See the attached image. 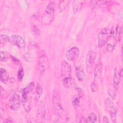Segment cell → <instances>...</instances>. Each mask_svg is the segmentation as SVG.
I'll list each match as a JSON object with an SVG mask.
<instances>
[{"instance_id": "cb8c5ba5", "label": "cell", "mask_w": 123, "mask_h": 123, "mask_svg": "<svg viewBox=\"0 0 123 123\" xmlns=\"http://www.w3.org/2000/svg\"><path fill=\"white\" fill-rule=\"evenodd\" d=\"M10 37L6 35H1L0 37L1 44H5L10 42Z\"/></svg>"}, {"instance_id": "e0dca14e", "label": "cell", "mask_w": 123, "mask_h": 123, "mask_svg": "<svg viewBox=\"0 0 123 123\" xmlns=\"http://www.w3.org/2000/svg\"><path fill=\"white\" fill-rule=\"evenodd\" d=\"M82 97L80 96L77 95L74 96L72 99V102L73 105L75 108H78L80 106L81 104V98Z\"/></svg>"}, {"instance_id": "ac0fdd59", "label": "cell", "mask_w": 123, "mask_h": 123, "mask_svg": "<svg viewBox=\"0 0 123 123\" xmlns=\"http://www.w3.org/2000/svg\"><path fill=\"white\" fill-rule=\"evenodd\" d=\"M97 120L98 117L97 115L94 112H91L86 118L85 122L88 123H96L97 121Z\"/></svg>"}, {"instance_id": "1f68e13d", "label": "cell", "mask_w": 123, "mask_h": 123, "mask_svg": "<svg viewBox=\"0 0 123 123\" xmlns=\"http://www.w3.org/2000/svg\"><path fill=\"white\" fill-rule=\"evenodd\" d=\"M103 123H109L110 121L108 119V118L107 117H104L103 118V121H102Z\"/></svg>"}, {"instance_id": "44dd1931", "label": "cell", "mask_w": 123, "mask_h": 123, "mask_svg": "<svg viewBox=\"0 0 123 123\" xmlns=\"http://www.w3.org/2000/svg\"><path fill=\"white\" fill-rule=\"evenodd\" d=\"M69 1V0H60L59 3V10L61 12H63L66 9Z\"/></svg>"}, {"instance_id": "ffe728a7", "label": "cell", "mask_w": 123, "mask_h": 123, "mask_svg": "<svg viewBox=\"0 0 123 123\" xmlns=\"http://www.w3.org/2000/svg\"><path fill=\"white\" fill-rule=\"evenodd\" d=\"M109 1H99V0H91L90 3V6L92 9L96 8L98 6L106 4Z\"/></svg>"}, {"instance_id": "9a60e30c", "label": "cell", "mask_w": 123, "mask_h": 123, "mask_svg": "<svg viewBox=\"0 0 123 123\" xmlns=\"http://www.w3.org/2000/svg\"><path fill=\"white\" fill-rule=\"evenodd\" d=\"M0 80L3 83L6 84L9 80V75L7 72L3 68L0 69Z\"/></svg>"}, {"instance_id": "4dcf8cb0", "label": "cell", "mask_w": 123, "mask_h": 123, "mask_svg": "<svg viewBox=\"0 0 123 123\" xmlns=\"http://www.w3.org/2000/svg\"><path fill=\"white\" fill-rule=\"evenodd\" d=\"M13 121L10 118H6L3 121V123H12Z\"/></svg>"}, {"instance_id": "d6986e66", "label": "cell", "mask_w": 123, "mask_h": 123, "mask_svg": "<svg viewBox=\"0 0 123 123\" xmlns=\"http://www.w3.org/2000/svg\"><path fill=\"white\" fill-rule=\"evenodd\" d=\"M122 33V27L119 25H116L115 30L114 31L113 37L116 40H119Z\"/></svg>"}, {"instance_id": "f546056e", "label": "cell", "mask_w": 123, "mask_h": 123, "mask_svg": "<svg viewBox=\"0 0 123 123\" xmlns=\"http://www.w3.org/2000/svg\"><path fill=\"white\" fill-rule=\"evenodd\" d=\"M24 57H25V60L26 61H31V55L29 54V53H26L24 55Z\"/></svg>"}, {"instance_id": "52a82bcc", "label": "cell", "mask_w": 123, "mask_h": 123, "mask_svg": "<svg viewBox=\"0 0 123 123\" xmlns=\"http://www.w3.org/2000/svg\"><path fill=\"white\" fill-rule=\"evenodd\" d=\"M110 37V30L106 27L102 29L98 35V47L101 48L107 43Z\"/></svg>"}, {"instance_id": "3957f363", "label": "cell", "mask_w": 123, "mask_h": 123, "mask_svg": "<svg viewBox=\"0 0 123 123\" xmlns=\"http://www.w3.org/2000/svg\"><path fill=\"white\" fill-rule=\"evenodd\" d=\"M102 64L100 62H99L97 63L94 68V77L90 85L91 91L93 92L98 91L102 79Z\"/></svg>"}, {"instance_id": "7402d4cb", "label": "cell", "mask_w": 123, "mask_h": 123, "mask_svg": "<svg viewBox=\"0 0 123 123\" xmlns=\"http://www.w3.org/2000/svg\"><path fill=\"white\" fill-rule=\"evenodd\" d=\"M115 89L114 88L112 84L110 85V86L108 87V93L111 98L113 99L114 100L116 98V92H115Z\"/></svg>"}, {"instance_id": "7c38bea8", "label": "cell", "mask_w": 123, "mask_h": 123, "mask_svg": "<svg viewBox=\"0 0 123 123\" xmlns=\"http://www.w3.org/2000/svg\"><path fill=\"white\" fill-rule=\"evenodd\" d=\"M46 115V108L45 105L42 102H41L38 106L37 114V120L38 122H42L44 119Z\"/></svg>"}, {"instance_id": "277c9868", "label": "cell", "mask_w": 123, "mask_h": 123, "mask_svg": "<svg viewBox=\"0 0 123 123\" xmlns=\"http://www.w3.org/2000/svg\"><path fill=\"white\" fill-rule=\"evenodd\" d=\"M55 7V2L51 1L48 4L42 17V22L43 24L49 25L52 22L54 16Z\"/></svg>"}, {"instance_id": "4fadbf2b", "label": "cell", "mask_w": 123, "mask_h": 123, "mask_svg": "<svg viewBox=\"0 0 123 123\" xmlns=\"http://www.w3.org/2000/svg\"><path fill=\"white\" fill-rule=\"evenodd\" d=\"M75 75L79 82H82L84 81L86 74L84 70V68L82 65H79L75 67Z\"/></svg>"}, {"instance_id": "5bb4252c", "label": "cell", "mask_w": 123, "mask_h": 123, "mask_svg": "<svg viewBox=\"0 0 123 123\" xmlns=\"http://www.w3.org/2000/svg\"><path fill=\"white\" fill-rule=\"evenodd\" d=\"M122 77H121L119 71H117V69L115 68L114 70L113 73V86L115 89V90H117L119 88L121 78Z\"/></svg>"}, {"instance_id": "83f0119b", "label": "cell", "mask_w": 123, "mask_h": 123, "mask_svg": "<svg viewBox=\"0 0 123 123\" xmlns=\"http://www.w3.org/2000/svg\"><path fill=\"white\" fill-rule=\"evenodd\" d=\"M11 59H12L13 62L15 64H17V65H20V64H21V62H20V61L19 60H18L16 58H15V57H14L12 56H11Z\"/></svg>"}, {"instance_id": "5b68a950", "label": "cell", "mask_w": 123, "mask_h": 123, "mask_svg": "<svg viewBox=\"0 0 123 123\" xmlns=\"http://www.w3.org/2000/svg\"><path fill=\"white\" fill-rule=\"evenodd\" d=\"M48 67L49 62L47 55L44 51L42 50L39 55L37 65V69L39 74H42L48 69Z\"/></svg>"}, {"instance_id": "4316f807", "label": "cell", "mask_w": 123, "mask_h": 123, "mask_svg": "<svg viewBox=\"0 0 123 123\" xmlns=\"http://www.w3.org/2000/svg\"><path fill=\"white\" fill-rule=\"evenodd\" d=\"M115 45L113 44H111V43H109L107 44V47H106V49L107 50V51L108 52H112L114 48H115Z\"/></svg>"}, {"instance_id": "8fae6325", "label": "cell", "mask_w": 123, "mask_h": 123, "mask_svg": "<svg viewBox=\"0 0 123 123\" xmlns=\"http://www.w3.org/2000/svg\"><path fill=\"white\" fill-rule=\"evenodd\" d=\"M79 49L76 47L71 48L66 53V57L69 61H75L79 56Z\"/></svg>"}, {"instance_id": "603a6c76", "label": "cell", "mask_w": 123, "mask_h": 123, "mask_svg": "<svg viewBox=\"0 0 123 123\" xmlns=\"http://www.w3.org/2000/svg\"><path fill=\"white\" fill-rule=\"evenodd\" d=\"M43 89L41 85L39 83H37L35 89L36 98L38 99L42 93Z\"/></svg>"}, {"instance_id": "484cf974", "label": "cell", "mask_w": 123, "mask_h": 123, "mask_svg": "<svg viewBox=\"0 0 123 123\" xmlns=\"http://www.w3.org/2000/svg\"><path fill=\"white\" fill-rule=\"evenodd\" d=\"M8 59L7 55L3 51H0V60L2 62H6Z\"/></svg>"}, {"instance_id": "30bf717a", "label": "cell", "mask_w": 123, "mask_h": 123, "mask_svg": "<svg viewBox=\"0 0 123 123\" xmlns=\"http://www.w3.org/2000/svg\"><path fill=\"white\" fill-rule=\"evenodd\" d=\"M10 42L20 49L25 48V43L23 38L19 35H12L10 37Z\"/></svg>"}, {"instance_id": "9c48e42d", "label": "cell", "mask_w": 123, "mask_h": 123, "mask_svg": "<svg viewBox=\"0 0 123 123\" xmlns=\"http://www.w3.org/2000/svg\"><path fill=\"white\" fill-rule=\"evenodd\" d=\"M9 107L12 110L15 111L20 107V98L17 94H13L10 98L9 101Z\"/></svg>"}, {"instance_id": "f1b7e54d", "label": "cell", "mask_w": 123, "mask_h": 123, "mask_svg": "<svg viewBox=\"0 0 123 123\" xmlns=\"http://www.w3.org/2000/svg\"><path fill=\"white\" fill-rule=\"evenodd\" d=\"M76 90L77 91V95L80 96L81 97H83V95H84V92H83V90L81 88H79V87H77L76 88Z\"/></svg>"}, {"instance_id": "2e32d148", "label": "cell", "mask_w": 123, "mask_h": 123, "mask_svg": "<svg viewBox=\"0 0 123 123\" xmlns=\"http://www.w3.org/2000/svg\"><path fill=\"white\" fill-rule=\"evenodd\" d=\"M83 2L81 0H74L73 1L72 7L74 13H77L82 8Z\"/></svg>"}, {"instance_id": "d4e9b609", "label": "cell", "mask_w": 123, "mask_h": 123, "mask_svg": "<svg viewBox=\"0 0 123 123\" xmlns=\"http://www.w3.org/2000/svg\"><path fill=\"white\" fill-rule=\"evenodd\" d=\"M24 75V69L22 67H20L18 70V73H17V78L18 80L21 82L23 79V77Z\"/></svg>"}, {"instance_id": "7a4b0ae2", "label": "cell", "mask_w": 123, "mask_h": 123, "mask_svg": "<svg viewBox=\"0 0 123 123\" xmlns=\"http://www.w3.org/2000/svg\"><path fill=\"white\" fill-rule=\"evenodd\" d=\"M52 101L53 108L56 114L63 120L67 119L66 113L64 112L61 103L60 94L57 89H55L53 91Z\"/></svg>"}, {"instance_id": "8992f818", "label": "cell", "mask_w": 123, "mask_h": 123, "mask_svg": "<svg viewBox=\"0 0 123 123\" xmlns=\"http://www.w3.org/2000/svg\"><path fill=\"white\" fill-rule=\"evenodd\" d=\"M106 109L110 114L111 118L113 122L116 121L117 108L114 103L110 98H107L105 101Z\"/></svg>"}, {"instance_id": "6da1fadb", "label": "cell", "mask_w": 123, "mask_h": 123, "mask_svg": "<svg viewBox=\"0 0 123 123\" xmlns=\"http://www.w3.org/2000/svg\"><path fill=\"white\" fill-rule=\"evenodd\" d=\"M71 66L66 61H63L61 64V77L65 87L70 88L72 85L71 77Z\"/></svg>"}, {"instance_id": "ba28073f", "label": "cell", "mask_w": 123, "mask_h": 123, "mask_svg": "<svg viewBox=\"0 0 123 123\" xmlns=\"http://www.w3.org/2000/svg\"><path fill=\"white\" fill-rule=\"evenodd\" d=\"M97 53L94 50H89L86 56V65L87 72L91 73L93 68Z\"/></svg>"}]
</instances>
